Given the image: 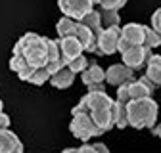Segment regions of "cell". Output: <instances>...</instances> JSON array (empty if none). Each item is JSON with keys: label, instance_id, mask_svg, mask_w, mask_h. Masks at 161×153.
<instances>
[{"label": "cell", "instance_id": "cell-1", "mask_svg": "<svg viewBox=\"0 0 161 153\" xmlns=\"http://www.w3.org/2000/svg\"><path fill=\"white\" fill-rule=\"evenodd\" d=\"M80 103L88 109L94 123L104 132L115 126V100L108 96L104 88H90L88 94L80 98Z\"/></svg>", "mask_w": 161, "mask_h": 153}, {"label": "cell", "instance_id": "cell-2", "mask_svg": "<svg viewBox=\"0 0 161 153\" xmlns=\"http://www.w3.org/2000/svg\"><path fill=\"white\" fill-rule=\"evenodd\" d=\"M12 54L21 55L31 67H44L50 55V38L36 33H25L15 42Z\"/></svg>", "mask_w": 161, "mask_h": 153}, {"label": "cell", "instance_id": "cell-3", "mask_svg": "<svg viewBox=\"0 0 161 153\" xmlns=\"http://www.w3.org/2000/svg\"><path fill=\"white\" fill-rule=\"evenodd\" d=\"M127 113H129V126L132 128H152L157 123L159 107L157 102L148 96V98H138L130 100L127 103Z\"/></svg>", "mask_w": 161, "mask_h": 153}, {"label": "cell", "instance_id": "cell-4", "mask_svg": "<svg viewBox=\"0 0 161 153\" xmlns=\"http://www.w3.org/2000/svg\"><path fill=\"white\" fill-rule=\"evenodd\" d=\"M71 115H73V119H71L69 130H71V134H73L77 140L88 142V140L98 138V136H102V134H104V130L94 123V119L90 117L88 111L71 109Z\"/></svg>", "mask_w": 161, "mask_h": 153}, {"label": "cell", "instance_id": "cell-5", "mask_svg": "<svg viewBox=\"0 0 161 153\" xmlns=\"http://www.w3.org/2000/svg\"><path fill=\"white\" fill-rule=\"evenodd\" d=\"M121 38V27H104L98 34V44H96V54L100 55H111L117 52V44Z\"/></svg>", "mask_w": 161, "mask_h": 153}, {"label": "cell", "instance_id": "cell-6", "mask_svg": "<svg viewBox=\"0 0 161 153\" xmlns=\"http://www.w3.org/2000/svg\"><path fill=\"white\" fill-rule=\"evenodd\" d=\"M144 38H146V25L127 23L121 27V38L117 44V52H123L132 44H144Z\"/></svg>", "mask_w": 161, "mask_h": 153}, {"label": "cell", "instance_id": "cell-7", "mask_svg": "<svg viewBox=\"0 0 161 153\" xmlns=\"http://www.w3.org/2000/svg\"><path fill=\"white\" fill-rule=\"evenodd\" d=\"M150 55H152V50L148 46H144V44H132L127 50L121 52V60H123V63L129 65L130 69L138 71V69L146 67V61H148Z\"/></svg>", "mask_w": 161, "mask_h": 153}, {"label": "cell", "instance_id": "cell-8", "mask_svg": "<svg viewBox=\"0 0 161 153\" xmlns=\"http://www.w3.org/2000/svg\"><path fill=\"white\" fill-rule=\"evenodd\" d=\"M58 6L64 15L73 17L79 21L94 8V2L92 0H58Z\"/></svg>", "mask_w": 161, "mask_h": 153}, {"label": "cell", "instance_id": "cell-9", "mask_svg": "<svg viewBox=\"0 0 161 153\" xmlns=\"http://www.w3.org/2000/svg\"><path fill=\"white\" fill-rule=\"evenodd\" d=\"M58 44H59V52H62V60L67 65L73 57L80 55L85 52V46L80 44V40L75 34H67V36H58Z\"/></svg>", "mask_w": 161, "mask_h": 153}, {"label": "cell", "instance_id": "cell-10", "mask_svg": "<svg viewBox=\"0 0 161 153\" xmlns=\"http://www.w3.org/2000/svg\"><path fill=\"white\" fill-rule=\"evenodd\" d=\"M132 79H134V69H130L125 63H113L106 69V82L115 88L123 82H130Z\"/></svg>", "mask_w": 161, "mask_h": 153}, {"label": "cell", "instance_id": "cell-11", "mask_svg": "<svg viewBox=\"0 0 161 153\" xmlns=\"http://www.w3.org/2000/svg\"><path fill=\"white\" fill-rule=\"evenodd\" d=\"M80 81L83 84L90 90V88H104L106 82V71L100 67L96 61H88L86 69L80 71Z\"/></svg>", "mask_w": 161, "mask_h": 153}, {"label": "cell", "instance_id": "cell-12", "mask_svg": "<svg viewBox=\"0 0 161 153\" xmlns=\"http://www.w3.org/2000/svg\"><path fill=\"white\" fill-rule=\"evenodd\" d=\"M157 86L148 79V76H140V79H132L129 82V92H130V100H138V98H148L153 96V90Z\"/></svg>", "mask_w": 161, "mask_h": 153}, {"label": "cell", "instance_id": "cell-13", "mask_svg": "<svg viewBox=\"0 0 161 153\" xmlns=\"http://www.w3.org/2000/svg\"><path fill=\"white\" fill-rule=\"evenodd\" d=\"M0 153H23V142L10 128H0Z\"/></svg>", "mask_w": 161, "mask_h": 153}, {"label": "cell", "instance_id": "cell-14", "mask_svg": "<svg viewBox=\"0 0 161 153\" xmlns=\"http://www.w3.org/2000/svg\"><path fill=\"white\" fill-rule=\"evenodd\" d=\"M75 71H71L67 65H64L62 69H58L56 73H52L50 75V84L54 86V88H58V90H65V88H69L71 84H73V81H75Z\"/></svg>", "mask_w": 161, "mask_h": 153}, {"label": "cell", "instance_id": "cell-15", "mask_svg": "<svg viewBox=\"0 0 161 153\" xmlns=\"http://www.w3.org/2000/svg\"><path fill=\"white\" fill-rule=\"evenodd\" d=\"M146 76L155 84L161 86V55L159 54H152L146 61Z\"/></svg>", "mask_w": 161, "mask_h": 153}, {"label": "cell", "instance_id": "cell-16", "mask_svg": "<svg viewBox=\"0 0 161 153\" xmlns=\"http://www.w3.org/2000/svg\"><path fill=\"white\" fill-rule=\"evenodd\" d=\"M79 21H83L86 27H90L96 34H100V31H102L104 27H102V15H100V12H96L94 8L83 17V19H79Z\"/></svg>", "mask_w": 161, "mask_h": 153}, {"label": "cell", "instance_id": "cell-17", "mask_svg": "<svg viewBox=\"0 0 161 153\" xmlns=\"http://www.w3.org/2000/svg\"><path fill=\"white\" fill-rule=\"evenodd\" d=\"M75 27H77V19L64 15V17H62V19L58 21V25H56V33H58V36L75 34Z\"/></svg>", "mask_w": 161, "mask_h": 153}, {"label": "cell", "instance_id": "cell-18", "mask_svg": "<svg viewBox=\"0 0 161 153\" xmlns=\"http://www.w3.org/2000/svg\"><path fill=\"white\" fill-rule=\"evenodd\" d=\"M115 126L117 128H127L129 126V113H127V103L115 100Z\"/></svg>", "mask_w": 161, "mask_h": 153}, {"label": "cell", "instance_id": "cell-19", "mask_svg": "<svg viewBox=\"0 0 161 153\" xmlns=\"http://www.w3.org/2000/svg\"><path fill=\"white\" fill-rule=\"evenodd\" d=\"M48 81H50V71H48L46 65H44V67H36V69L31 73V76H29L27 82H31V84H35V86H42V84L48 82Z\"/></svg>", "mask_w": 161, "mask_h": 153}, {"label": "cell", "instance_id": "cell-20", "mask_svg": "<svg viewBox=\"0 0 161 153\" xmlns=\"http://www.w3.org/2000/svg\"><path fill=\"white\" fill-rule=\"evenodd\" d=\"M102 15V27H113L121 23V17H119V10H109V8H102L100 12Z\"/></svg>", "mask_w": 161, "mask_h": 153}, {"label": "cell", "instance_id": "cell-21", "mask_svg": "<svg viewBox=\"0 0 161 153\" xmlns=\"http://www.w3.org/2000/svg\"><path fill=\"white\" fill-rule=\"evenodd\" d=\"M86 65H88V60L85 57V52L80 54V55H77V57H73V60L67 63V67H69L71 71H75V73L85 71V69H86Z\"/></svg>", "mask_w": 161, "mask_h": 153}, {"label": "cell", "instance_id": "cell-22", "mask_svg": "<svg viewBox=\"0 0 161 153\" xmlns=\"http://www.w3.org/2000/svg\"><path fill=\"white\" fill-rule=\"evenodd\" d=\"M144 46H148L150 50H153V48L161 46V42H159V34H157L152 27H148V25H146V38H144Z\"/></svg>", "mask_w": 161, "mask_h": 153}, {"label": "cell", "instance_id": "cell-23", "mask_svg": "<svg viewBox=\"0 0 161 153\" xmlns=\"http://www.w3.org/2000/svg\"><path fill=\"white\" fill-rule=\"evenodd\" d=\"M65 151H108V147L104 144H83L80 147H69Z\"/></svg>", "mask_w": 161, "mask_h": 153}, {"label": "cell", "instance_id": "cell-24", "mask_svg": "<svg viewBox=\"0 0 161 153\" xmlns=\"http://www.w3.org/2000/svg\"><path fill=\"white\" fill-rule=\"evenodd\" d=\"M98 4L102 8H109V10H121L127 4V0H98Z\"/></svg>", "mask_w": 161, "mask_h": 153}, {"label": "cell", "instance_id": "cell-25", "mask_svg": "<svg viewBox=\"0 0 161 153\" xmlns=\"http://www.w3.org/2000/svg\"><path fill=\"white\" fill-rule=\"evenodd\" d=\"M157 34H159V42H161V8H157L152 15V25H150Z\"/></svg>", "mask_w": 161, "mask_h": 153}, {"label": "cell", "instance_id": "cell-26", "mask_svg": "<svg viewBox=\"0 0 161 153\" xmlns=\"http://www.w3.org/2000/svg\"><path fill=\"white\" fill-rule=\"evenodd\" d=\"M8 126H10V117L4 111H0V128H8Z\"/></svg>", "mask_w": 161, "mask_h": 153}, {"label": "cell", "instance_id": "cell-27", "mask_svg": "<svg viewBox=\"0 0 161 153\" xmlns=\"http://www.w3.org/2000/svg\"><path fill=\"white\" fill-rule=\"evenodd\" d=\"M0 111H4V103H2V100H0Z\"/></svg>", "mask_w": 161, "mask_h": 153}, {"label": "cell", "instance_id": "cell-28", "mask_svg": "<svg viewBox=\"0 0 161 153\" xmlns=\"http://www.w3.org/2000/svg\"><path fill=\"white\" fill-rule=\"evenodd\" d=\"M92 2H94V4H98V0H92Z\"/></svg>", "mask_w": 161, "mask_h": 153}]
</instances>
